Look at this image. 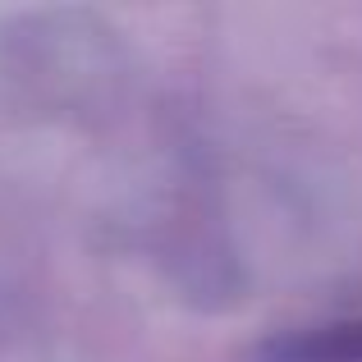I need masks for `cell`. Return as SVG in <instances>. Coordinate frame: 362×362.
I'll list each match as a JSON object with an SVG mask.
<instances>
[{
  "mask_svg": "<svg viewBox=\"0 0 362 362\" xmlns=\"http://www.w3.org/2000/svg\"><path fill=\"white\" fill-rule=\"evenodd\" d=\"M284 362H362V321L330 326L321 335H303L280 354Z\"/></svg>",
  "mask_w": 362,
  "mask_h": 362,
  "instance_id": "1",
  "label": "cell"
}]
</instances>
